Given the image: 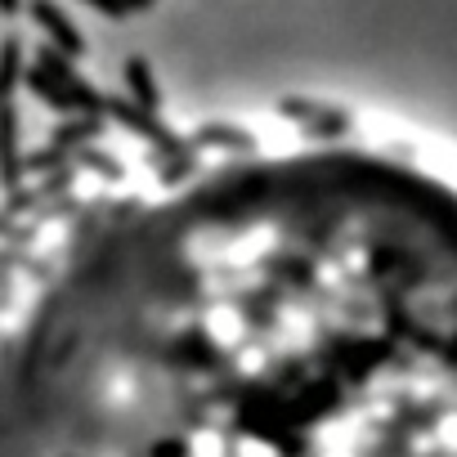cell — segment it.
I'll return each mask as SVG.
<instances>
[{"mask_svg":"<svg viewBox=\"0 0 457 457\" xmlns=\"http://www.w3.org/2000/svg\"><path fill=\"white\" fill-rule=\"evenodd\" d=\"M23 179V157L14 148V108H0V184L19 188Z\"/></svg>","mask_w":457,"mask_h":457,"instance_id":"6da1fadb","label":"cell"},{"mask_svg":"<svg viewBox=\"0 0 457 457\" xmlns=\"http://www.w3.org/2000/svg\"><path fill=\"white\" fill-rule=\"evenodd\" d=\"M188 148H228V153H252L256 148V135L238 130V126H202L193 130V144Z\"/></svg>","mask_w":457,"mask_h":457,"instance_id":"7a4b0ae2","label":"cell"},{"mask_svg":"<svg viewBox=\"0 0 457 457\" xmlns=\"http://www.w3.org/2000/svg\"><path fill=\"white\" fill-rule=\"evenodd\" d=\"M126 72H130V90H135V104L153 112V108H157V90H153V81H148V68H144V63H130Z\"/></svg>","mask_w":457,"mask_h":457,"instance_id":"3957f363","label":"cell"},{"mask_svg":"<svg viewBox=\"0 0 457 457\" xmlns=\"http://www.w3.org/2000/svg\"><path fill=\"white\" fill-rule=\"evenodd\" d=\"M37 14H41V23H46V28H50V32H54V37L63 41V46H72V50H81V41H77V32H72V28H68V23H63V19H59V14H54L50 5H46V0H41V5H37Z\"/></svg>","mask_w":457,"mask_h":457,"instance_id":"277c9868","label":"cell"},{"mask_svg":"<svg viewBox=\"0 0 457 457\" xmlns=\"http://www.w3.org/2000/svg\"><path fill=\"white\" fill-rule=\"evenodd\" d=\"M90 135H99V121H72V126H59L54 130V144H81V139H90Z\"/></svg>","mask_w":457,"mask_h":457,"instance_id":"5b68a950","label":"cell"},{"mask_svg":"<svg viewBox=\"0 0 457 457\" xmlns=\"http://www.w3.org/2000/svg\"><path fill=\"white\" fill-rule=\"evenodd\" d=\"M81 162H86L90 170L108 175V179H121V175H126V170H121V162H112V157H99V153H81Z\"/></svg>","mask_w":457,"mask_h":457,"instance_id":"8992f818","label":"cell"},{"mask_svg":"<svg viewBox=\"0 0 457 457\" xmlns=\"http://www.w3.org/2000/svg\"><path fill=\"white\" fill-rule=\"evenodd\" d=\"M184 175H193V157H188V153H175V162L162 170V179H166V184H179Z\"/></svg>","mask_w":457,"mask_h":457,"instance_id":"52a82bcc","label":"cell"},{"mask_svg":"<svg viewBox=\"0 0 457 457\" xmlns=\"http://www.w3.org/2000/svg\"><path fill=\"white\" fill-rule=\"evenodd\" d=\"M148 457H188V448H184L179 439H157V444L148 448Z\"/></svg>","mask_w":457,"mask_h":457,"instance_id":"ba28073f","label":"cell"}]
</instances>
